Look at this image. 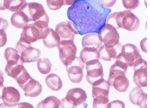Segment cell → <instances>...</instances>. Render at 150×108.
<instances>
[{
    "label": "cell",
    "instance_id": "60d3db41",
    "mask_svg": "<svg viewBox=\"0 0 150 108\" xmlns=\"http://www.w3.org/2000/svg\"><path fill=\"white\" fill-rule=\"evenodd\" d=\"M18 108H33V107L32 105L27 102H22L18 104Z\"/></svg>",
    "mask_w": 150,
    "mask_h": 108
},
{
    "label": "cell",
    "instance_id": "7402d4cb",
    "mask_svg": "<svg viewBox=\"0 0 150 108\" xmlns=\"http://www.w3.org/2000/svg\"><path fill=\"white\" fill-rule=\"evenodd\" d=\"M11 24L18 29H23L29 22L28 16L22 10L14 13L11 18Z\"/></svg>",
    "mask_w": 150,
    "mask_h": 108
},
{
    "label": "cell",
    "instance_id": "e0dca14e",
    "mask_svg": "<svg viewBox=\"0 0 150 108\" xmlns=\"http://www.w3.org/2000/svg\"><path fill=\"white\" fill-rule=\"evenodd\" d=\"M21 89L24 91L25 96L32 98L37 97L42 91L41 84L32 77Z\"/></svg>",
    "mask_w": 150,
    "mask_h": 108
},
{
    "label": "cell",
    "instance_id": "8fae6325",
    "mask_svg": "<svg viewBox=\"0 0 150 108\" xmlns=\"http://www.w3.org/2000/svg\"><path fill=\"white\" fill-rule=\"evenodd\" d=\"M44 38V33L33 23L28 24L23 28L20 38V39L30 44Z\"/></svg>",
    "mask_w": 150,
    "mask_h": 108
},
{
    "label": "cell",
    "instance_id": "836d02e7",
    "mask_svg": "<svg viewBox=\"0 0 150 108\" xmlns=\"http://www.w3.org/2000/svg\"><path fill=\"white\" fill-rule=\"evenodd\" d=\"M123 6L128 10H133L137 8L140 5L139 0H122Z\"/></svg>",
    "mask_w": 150,
    "mask_h": 108
},
{
    "label": "cell",
    "instance_id": "74e56055",
    "mask_svg": "<svg viewBox=\"0 0 150 108\" xmlns=\"http://www.w3.org/2000/svg\"><path fill=\"white\" fill-rule=\"evenodd\" d=\"M100 1L104 7L110 8L115 5L116 0H100Z\"/></svg>",
    "mask_w": 150,
    "mask_h": 108
},
{
    "label": "cell",
    "instance_id": "cb8c5ba5",
    "mask_svg": "<svg viewBox=\"0 0 150 108\" xmlns=\"http://www.w3.org/2000/svg\"><path fill=\"white\" fill-rule=\"evenodd\" d=\"M4 57L7 62V65L9 66L23 62L21 61V55L17 50L11 47H8L5 49Z\"/></svg>",
    "mask_w": 150,
    "mask_h": 108
},
{
    "label": "cell",
    "instance_id": "603a6c76",
    "mask_svg": "<svg viewBox=\"0 0 150 108\" xmlns=\"http://www.w3.org/2000/svg\"><path fill=\"white\" fill-rule=\"evenodd\" d=\"M82 47H94L98 49L103 45L98 33H91L86 34L82 38Z\"/></svg>",
    "mask_w": 150,
    "mask_h": 108
},
{
    "label": "cell",
    "instance_id": "d590c367",
    "mask_svg": "<svg viewBox=\"0 0 150 108\" xmlns=\"http://www.w3.org/2000/svg\"><path fill=\"white\" fill-rule=\"evenodd\" d=\"M125 108V105L121 101L115 100V101H113L111 102H109L108 105V108Z\"/></svg>",
    "mask_w": 150,
    "mask_h": 108
},
{
    "label": "cell",
    "instance_id": "7a4b0ae2",
    "mask_svg": "<svg viewBox=\"0 0 150 108\" xmlns=\"http://www.w3.org/2000/svg\"><path fill=\"white\" fill-rule=\"evenodd\" d=\"M106 23L116 29L122 28L129 32L138 30L140 25L139 19L130 10L113 13L107 17Z\"/></svg>",
    "mask_w": 150,
    "mask_h": 108
},
{
    "label": "cell",
    "instance_id": "277c9868",
    "mask_svg": "<svg viewBox=\"0 0 150 108\" xmlns=\"http://www.w3.org/2000/svg\"><path fill=\"white\" fill-rule=\"evenodd\" d=\"M86 91L80 88H71L65 98L61 101V108H77L84 104L87 100Z\"/></svg>",
    "mask_w": 150,
    "mask_h": 108
},
{
    "label": "cell",
    "instance_id": "ac0fdd59",
    "mask_svg": "<svg viewBox=\"0 0 150 108\" xmlns=\"http://www.w3.org/2000/svg\"><path fill=\"white\" fill-rule=\"evenodd\" d=\"M40 50L32 47V45L25 48L20 54L21 61L23 63L36 62L40 58Z\"/></svg>",
    "mask_w": 150,
    "mask_h": 108
},
{
    "label": "cell",
    "instance_id": "8992f818",
    "mask_svg": "<svg viewBox=\"0 0 150 108\" xmlns=\"http://www.w3.org/2000/svg\"><path fill=\"white\" fill-rule=\"evenodd\" d=\"M134 69L133 81L137 87L147 86V62L142 58L138 59L132 66Z\"/></svg>",
    "mask_w": 150,
    "mask_h": 108
},
{
    "label": "cell",
    "instance_id": "52a82bcc",
    "mask_svg": "<svg viewBox=\"0 0 150 108\" xmlns=\"http://www.w3.org/2000/svg\"><path fill=\"white\" fill-rule=\"evenodd\" d=\"M98 35L105 45L115 46L119 43V34L117 29L110 24L106 23L98 33Z\"/></svg>",
    "mask_w": 150,
    "mask_h": 108
},
{
    "label": "cell",
    "instance_id": "4316f807",
    "mask_svg": "<svg viewBox=\"0 0 150 108\" xmlns=\"http://www.w3.org/2000/svg\"><path fill=\"white\" fill-rule=\"evenodd\" d=\"M5 72L6 74L13 78L15 80L23 72L26 71L25 68L23 66V63L21 62L19 64H17L14 65L9 66L6 65L5 66Z\"/></svg>",
    "mask_w": 150,
    "mask_h": 108
},
{
    "label": "cell",
    "instance_id": "d6a6232c",
    "mask_svg": "<svg viewBox=\"0 0 150 108\" xmlns=\"http://www.w3.org/2000/svg\"><path fill=\"white\" fill-rule=\"evenodd\" d=\"M31 77L29 73L27 72V71L23 72L22 74H21L15 80L19 84V87L22 88L23 85L27 83V81L29 80V79Z\"/></svg>",
    "mask_w": 150,
    "mask_h": 108
},
{
    "label": "cell",
    "instance_id": "f35d334b",
    "mask_svg": "<svg viewBox=\"0 0 150 108\" xmlns=\"http://www.w3.org/2000/svg\"><path fill=\"white\" fill-rule=\"evenodd\" d=\"M8 26V22L6 19L0 18V30H4L5 31L6 30Z\"/></svg>",
    "mask_w": 150,
    "mask_h": 108
},
{
    "label": "cell",
    "instance_id": "7c38bea8",
    "mask_svg": "<svg viewBox=\"0 0 150 108\" xmlns=\"http://www.w3.org/2000/svg\"><path fill=\"white\" fill-rule=\"evenodd\" d=\"M1 100L6 107L12 108L18 105L21 100V95L16 88L12 87H4Z\"/></svg>",
    "mask_w": 150,
    "mask_h": 108
},
{
    "label": "cell",
    "instance_id": "d6986e66",
    "mask_svg": "<svg viewBox=\"0 0 150 108\" xmlns=\"http://www.w3.org/2000/svg\"><path fill=\"white\" fill-rule=\"evenodd\" d=\"M82 62L86 64L87 62L94 59H100L98 50L94 47H84L81 51L79 56Z\"/></svg>",
    "mask_w": 150,
    "mask_h": 108
},
{
    "label": "cell",
    "instance_id": "44dd1931",
    "mask_svg": "<svg viewBox=\"0 0 150 108\" xmlns=\"http://www.w3.org/2000/svg\"><path fill=\"white\" fill-rule=\"evenodd\" d=\"M128 67V65L125 62L119 59H116L115 64H113L110 69L108 81L110 82L117 76L126 75Z\"/></svg>",
    "mask_w": 150,
    "mask_h": 108
},
{
    "label": "cell",
    "instance_id": "83f0119b",
    "mask_svg": "<svg viewBox=\"0 0 150 108\" xmlns=\"http://www.w3.org/2000/svg\"><path fill=\"white\" fill-rule=\"evenodd\" d=\"M61 106V101L54 96H50L38 104V108H59Z\"/></svg>",
    "mask_w": 150,
    "mask_h": 108
},
{
    "label": "cell",
    "instance_id": "d4e9b609",
    "mask_svg": "<svg viewBox=\"0 0 150 108\" xmlns=\"http://www.w3.org/2000/svg\"><path fill=\"white\" fill-rule=\"evenodd\" d=\"M45 83L49 88L54 91H58L62 87V80L55 73H51L46 77Z\"/></svg>",
    "mask_w": 150,
    "mask_h": 108
},
{
    "label": "cell",
    "instance_id": "7bdbcfd3",
    "mask_svg": "<svg viewBox=\"0 0 150 108\" xmlns=\"http://www.w3.org/2000/svg\"><path fill=\"white\" fill-rule=\"evenodd\" d=\"M4 81V73L0 71V87L4 85L3 83Z\"/></svg>",
    "mask_w": 150,
    "mask_h": 108
},
{
    "label": "cell",
    "instance_id": "4dcf8cb0",
    "mask_svg": "<svg viewBox=\"0 0 150 108\" xmlns=\"http://www.w3.org/2000/svg\"><path fill=\"white\" fill-rule=\"evenodd\" d=\"M109 104V97H96L93 98V107L107 108Z\"/></svg>",
    "mask_w": 150,
    "mask_h": 108
},
{
    "label": "cell",
    "instance_id": "4fadbf2b",
    "mask_svg": "<svg viewBox=\"0 0 150 108\" xmlns=\"http://www.w3.org/2000/svg\"><path fill=\"white\" fill-rule=\"evenodd\" d=\"M22 11L28 16L29 22H36L46 13L43 6L38 2L27 3Z\"/></svg>",
    "mask_w": 150,
    "mask_h": 108
},
{
    "label": "cell",
    "instance_id": "b9f144b4",
    "mask_svg": "<svg viewBox=\"0 0 150 108\" xmlns=\"http://www.w3.org/2000/svg\"><path fill=\"white\" fill-rule=\"evenodd\" d=\"M6 9L5 6V0H0V11Z\"/></svg>",
    "mask_w": 150,
    "mask_h": 108
},
{
    "label": "cell",
    "instance_id": "ee69618b",
    "mask_svg": "<svg viewBox=\"0 0 150 108\" xmlns=\"http://www.w3.org/2000/svg\"><path fill=\"white\" fill-rule=\"evenodd\" d=\"M75 0H64V5H71Z\"/></svg>",
    "mask_w": 150,
    "mask_h": 108
},
{
    "label": "cell",
    "instance_id": "e575fe53",
    "mask_svg": "<svg viewBox=\"0 0 150 108\" xmlns=\"http://www.w3.org/2000/svg\"><path fill=\"white\" fill-rule=\"evenodd\" d=\"M31 46V44L22 40L21 39H19V40L18 41L16 45V49L19 52V54L27 47Z\"/></svg>",
    "mask_w": 150,
    "mask_h": 108
},
{
    "label": "cell",
    "instance_id": "ab89813d",
    "mask_svg": "<svg viewBox=\"0 0 150 108\" xmlns=\"http://www.w3.org/2000/svg\"><path fill=\"white\" fill-rule=\"evenodd\" d=\"M147 38H145L144 39H143L140 43V47H141V49H142V51L146 53H147Z\"/></svg>",
    "mask_w": 150,
    "mask_h": 108
},
{
    "label": "cell",
    "instance_id": "5b68a950",
    "mask_svg": "<svg viewBox=\"0 0 150 108\" xmlns=\"http://www.w3.org/2000/svg\"><path fill=\"white\" fill-rule=\"evenodd\" d=\"M121 52L117 55L116 59H119L129 67H131L140 58H142L138 48L132 44H126L121 48Z\"/></svg>",
    "mask_w": 150,
    "mask_h": 108
},
{
    "label": "cell",
    "instance_id": "5bb4252c",
    "mask_svg": "<svg viewBox=\"0 0 150 108\" xmlns=\"http://www.w3.org/2000/svg\"><path fill=\"white\" fill-rule=\"evenodd\" d=\"M122 44L119 42L115 46H107L102 45L98 49L100 59L105 61H112L116 59L117 55L121 51Z\"/></svg>",
    "mask_w": 150,
    "mask_h": 108
},
{
    "label": "cell",
    "instance_id": "9c48e42d",
    "mask_svg": "<svg viewBox=\"0 0 150 108\" xmlns=\"http://www.w3.org/2000/svg\"><path fill=\"white\" fill-rule=\"evenodd\" d=\"M67 67L68 76L69 80L74 83H80L83 78V69L84 64L79 57H76L74 61Z\"/></svg>",
    "mask_w": 150,
    "mask_h": 108
},
{
    "label": "cell",
    "instance_id": "2e32d148",
    "mask_svg": "<svg viewBox=\"0 0 150 108\" xmlns=\"http://www.w3.org/2000/svg\"><path fill=\"white\" fill-rule=\"evenodd\" d=\"M129 98L133 105L140 108H147V94L140 87H134L130 92Z\"/></svg>",
    "mask_w": 150,
    "mask_h": 108
},
{
    "label": "cell",
    "instance_id": "8d00e7d4",
    "mask_svg": "<svg viewBox=\"0 0 150 108\" xmlns=\"http://www.w3.org/2000/svg\"><path fill=\"white\" fill-rule=\"evenodd\" d=\"M7 41V36L5 31L0 30V48L4 47Z\"/></svg>",
    "mask_w": 150,
    "mask_h": 108
},
{
    "label": "cell",
    "instance_id": "f546056e",
    "mask_svg": "<svg viewBox=\"0 0 150 108\" xmlns=\"http://www.w3.org/2000/svg\"><path fill=\"white\" fill-rule=\"evenodd\" d=\"M38 70L42 74H48L52 67V64L49 59L46 58H39L37 64Z\"/></svg>",
    "mask_w": 150,
    "mask_h": 108
},
{
    "label": "cell",
    "instance_id": "3957f363",
    "mask_svg": "<svg viewBox=\"0 0 150 108\" xmlns=\"http://www.w3.org/2000/svg\"><path fill=\"white\" fill-rule=\"evenodd\" d=\"M59 50V59L62 63L67 66L75 59L77 48L74 40H61L57 45Z\"/></svg>",
    "mask_w": 150,
    "mask_h": 108
},
{
    "label": "cell",
    "instance_id": "ffe728a7",
    "mask_svg": "<svg viewBox=\"0 0 150 108\" xmlns=\"http://www.w3.org/2000/svg\"><path fill=\"white\" fill-rule=\"evenodd\" d=\"M111 86L120 92H125L129 86V81L126 75H119L109 82Z\"/></svg>",
    "mask_w": 150,
    "mask_h": 108
},
{
    "label": "cell",
    "instance_id": "6da1fadb",
    "mask_svg": "<svg viewBox=\"0 0 150 108\" xmlns=\"http://www.w3.org/2000/svg\"><path fill=\"white\" fill-rule=\"evenodd\" d=\"M111 9L104 7L100 0H75L68 8L67 16L78 34L98 33L106 24Z\"/></svg>",
    "mask_w": 150,
    "mask_h": 108
},
{
    "label": "cell",
    "instance_id": "f1b7e54d",
    "mask_svg": "<svg viewBox=\"0 0 150 108\" xmlns=\"http://www.w3.org/2000/svg\"><path fill=\"white\" fill-rule=\"evenodd\" d=\"M26 4V0H5L6 9L15 12L22 10Z\"/></svg>",
    "mask_w": 150,
    "mask_h": 108
},
{
    "label": "cell",
    "instance_id": "484cf974",
    "mask_svg": "<svg viewBox=\"0 0 150 108\" xmlns=\"http://www.w3.org/2000/svg\"><path fill=\"white\" fill-rule=\"evenodd\" d=\"M42 40L44 45L48 48H52L57 47L58 44L61 41L58 35L55 31L51 28L47 36L42 39Z\"/></svg>",
    "mask_w": 150,
    "mask_h": 108
},
{
    "label": "cell",
    "instance_id": "1f68e13d",
    "mask_svg": "<svg viewBox=\"0 0 150 108\" xmlns=\"http://www.w3.org/2000/svg\"><path fill=\"white\" fill-rule=\"evenodd\" d=\"M47 4L51 10L57 11L64 5V0H47Z\"/></svg>",
    "mask_w": 150,
    "mask_h": 108
},
{
    "label": "cell",
    "instance_id": "ba28073f",
    "mask_svg": "<svg viewBox=\"0 0 150 108\" xmlns=\"http://www.w3.org/2000/svg\"><path fill=\"white\" fill-rule=\"evenodd\" d=\"M86 79L91 85L97 80L104 78L103 65L98 59L90 61L86 64Z\"/></svg>",
    "mask_w": 150,
    "mask_h": 108
},
{
    "label": "cell",
    "instance_id": "30bf717a",
    "mask_svg": "<svg viewBox=\"0 0 150 108\" xmlns=\"http://www.w3.org/2000/svg\"><path fill=\"white\" fill-rule=\"evenodd\" d=\"M55 32L61 40H71L74 41L75 35H78V32L71 21H65L58 23L56 26Z\"/></svg>",
    "mask_w": 150,
    "mask_h": 108
},
{
    "label": "cell",
    "instance_id": "9a60e30c",
    "mask_svg": "<svg viewBox=\"0 0 150 108\" xmlns=\"http://www.w3.org/2000/svg\"><path fill=\"white\" fill-rule=\"evenodd\" d=\"M110 84L103 78L97 80L92 84V96L96 97H108Z\"/></svg>",
    "mask_w": 150,
    "mask_h": 108
}]
</instances>
